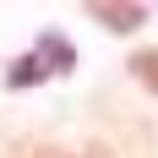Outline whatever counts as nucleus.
Wrapping results in <instances>:
<instances>
[{
    "instance_id": "nucleus-1",
    "label": "nucleus",
    "mask_w": 158,
    "mask_h": 158,
    "mask_svg": "<svg viewBox=\"0 0 158 158\" xmlns=\"http://www.w3.org/2000/svg\"><path fill=\"white\" fill-rule=\"evenodd\" d=\"M44 77H55V71H49V65H44V55L33 49V55H22V60H16L11 71H6V87H27V82H33V87H38V82H44Z\"/></svg>"
},
{
    "instance_id": "nucleus-2",
    "label": "nucleus",
    "mask_w": 158,
    "mask_h": 158,
    "mask_svg": "<svg viewBox=\"0 0 158 158\" xmlns=\"http://www.w3.org/2000/svg\"><path fill=\"white\" fill-rule=\"evenodd\" d=\"M33 49L44 55V65H49V71H55V77H60V71H71V65H77V55H71V44H65L60 33H44V38H38V44H33Z\"/></svg>"
},
{
    "instance_id": "nucleus-3",
    "label": "nucleus",
    "mask_w": 158,
    "mask_h": 158,
    "mask_svg": "<svg viewBox=\"0 0 158 158\" xmlns=\"http://www.w3.org/2000/svg\"><path fill=\"white\" fill-rule=\"evenodd\" d=\"M93 16L104 22V27H114V33H131V27H142V6H93Z\"/></svg>"
}]
</instances>
